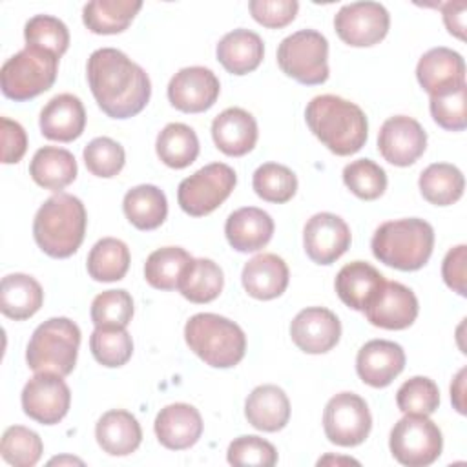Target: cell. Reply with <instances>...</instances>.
Returning <instances> with one entry per match:
<instances>
[{
  "instance_id": "6da1fadb",
  "label": "cell",
  "mask_w": 467,
  "mask_h": 467,
  "mask_svg": "<svg viewBox=\"0 0 467 467\" xmlns=\"http://www.w3.org/2000/svg\"><path fill=\"white\" fill-rule=\"evenodd\" d=\"M86 71L89 89L108 117L130 119L146 108L151 95L150 77L120 49L93 51Z\"/></svg>"
},
{
  "instance_id": "7a4b0ae2",
  "label": "cell",
  "mask_w": 467,
  "mask_h": 467,
  "mask_svg": "<svg viewBox=\"0 0 467 467\" xmlns=\"http://www.w3.org/2000/svg\"><path fill=\"white\" fill-rule=\"evenodd\" d=\"M310 131L336 155L347 157L359 151L368 137L363 109L337 95H317L305 109Z\"/></svg>"
},
{
  "instance_id": "3957f363",
  "label": "cell",
  "mask_w": 467,
  "mask_h": 467,
  "mask_svg": "<svg viewBox=\"0 0 467 467\" xmlns=\"http://www.w3.org/2000/svg\"><path fill=\"white\" fill-rule=\"evenodd\" d=\"M86 223L88 215L82 201L58 192L38 208L33 221V237L44 254L66 259L80 248Z\"/></svg>"
},
{
  "instance_id": "277c9868",
  "label": "cell",
  "mask_w": 467,
  "mask_h": 467,
  "mask_svg": "<svg viewBox=\"0 0 467 467\" xmlns=\"http://www.w3.org/2000/svg\"><path fill=\"white\" fill-rule=\"evenodd\" d=\"M374 257L396 270H420L431 259L434 248L432 226L418 217L396 219L379 224L372 235Z\"/></svg>"
},
{
  "instance_id": "5b68a950",
  "label": "cell",
  "mask_w": 467,
  "mask_h": 467,
  "mask_svg": "<svg viewBox=\"0 0 467 467\" xmlns=\"http://www.w3.org/2000/svg\"><path fill=\"white\" fill-rule=\"evenodd\" d=\"M186 345L206 365L215 368L235 367L246 352V336L243 328L232 319L202 312L186 321Z\"/></svg>"
},
{
  "instance_id": "8992f818",
  "label": "cell",
  "mask_w": 467,
  "mask_h": 467,
  "mask_svg": "<svg viewBox=\"0 0 467 467\" xmlns=\"http://www.w3.org/2000/svg\"><path fill=\"white\" fill-rule=\"evenodd\" d=\"M80 347V328L67 317H51L38 325L27 343L26 361L35 372H73Z\"/></svg>"
},
{
  "instance_id": "52a82bcc",
  "label": "cell",
  "mask_w": 467,
  "mask_h": 467,
  "mask_svg": "<svg viewBox=\"0 0 467 467\" xmlns=\"http://www.w3.org/2000/svg\"><path fill=\"white\" fill-rule=\"evenodd\" d=\"M58 71V57L53 53L26 46L7 58L0 69L2 93L16 102H24L47 91Z\"/></svg>"
},
{
  "instance_id": "ba28073f",
  "label": "cell",
  "mask_w": 467,
  "mask_h": 467,
  "mask_svg": "<svg viewBox=\"0 0 467 467\" xmlns=\"http://www.w3.org/2000/svg\"><path fill=\"white\" fill-rule=\"evenodd\" d=\"M277 64L285 75L299 84H323L328 78V42L316 29L296 31L281 40Z\"/></svg>"
},
{
  "instance_id": "9c48e42d",
  "label": "cell",
  "mask_w": 467,
  "mask_h": 467,
  "mask_svg": "<svg viewBox=\"0 0 467 467\" xmlns=\"http://www.w3.org/2000/svg\"><path fill=\"white\" fill-rule=\"evenodd\" d=\"M389 447L392 456L407 467L434 463L443 449L440 427L423 414H405L390 431Z\"/></svg>"
},
{
  "instance_id": "30bf717a",
  "label": "cell",
  "mask_w": 467,
  "mask_h": 467,
  "mask_svg": "<svg viewBox=\"0 0 467 467\" xmlns=\"http://www.w3.org/2000/svg\"><path fill=\"white\" fill-rule=\"evenodd\" d=\"M237 175L224 162H212L181 181L177 201L182 212L202 217L217 210L234 192Z\"/></svg>"
},
{
  "instance_id": "8fae6325",
  "label": "cell",
  "mask_w": 467,
  "mask_h": 467,
  "mask_svg": "<svg viewBox=\"0 0 467 467\" xmlns=\"http://www.w3.org/2000/svg\"><path fill=\"white\" fill-rule=\"evenodd\" d=\"M323 429L328 441L341 447L363 443L372 429V416L367 401L354 392L332 396L323 412Z\"/></svg>"
},
{
  "instance_id": "7c38bea8",
  "label": "cell",
  "mask_w": 467,
  "mask_h": 467,
  "mask_svg": "<svg viewBox=\"0 0 467 467\" xmlns=\"http://www.w3.org/2000/svg\"><path fill=\"white\" fill-rule=\"evenodd\" d=\"M390 26L389 11L378 2H352L334 16L337 36L352 47H368L381 42Z\"/></svg>"
},
{
  "instance_id": "4fadbf2b",
  "label": "cell",
  "mask_w": 467,
  "mask_h": 467,
  "mask_svg": "<svg viewBox=\"0 0 467 467\" xmlns=\"http://www.w3.org/2000/svg\"><path fill=\"white\" fill-rule=\"evenodd\" d=\"M55 372H36L22 389L24 412L42 423L55 425L69 410L71 392L67 383Z\"/></svg>"
},
{
  "instance_id": "5bb4252c",
  "label": "cell",
  "mask_w": 467,
  "mask_h": 467,
  "mask_svg": "<svg viewBox=\"0 0 467 467\" xmlns=\"http://www.w3.org/2000/svg\"><path fill=\"white\" fill-rule=\"evenodd\" d=\"M427 148V133L421 124L407 115L387 119L378 133V150L381 157L394 166L414 164Z\"/></svg>"
},
{
  "instance_id": "9a60e30c",
  "label": "cell",
  "mask_w": 467,
  "mask_h": 467,
  "mask_svg": "<svg viewBox=\"0 0 467 467\" xmlns=\"http://www.w3.org/2000/svg\"><path fill=\"white\" fill-rule=\"evenodd\" d=\"M350 228L336 213L321 212L312 215L303 228L306 255L317 265H332L350 248Z\"/></svg>"
},
{
  "instance_id": "2e32d148",
  "label": "cell",
  "mask_w": 467,
  "mask_h": 467,
  "mask_svg": "<svg viewBox=\"0 0 467 467\" xmlns=\"http://www.w3.org/2000/svg\"><path fill=\"white\" fill-rule=\"evenodd\" d=\"M221 91L215 73L202 66L179 69L168 84L170 104L184 113H202L210 109Z\"/></svg>"
},
{
  "instance_id": "e0dca14e",
  "label": "cell",
  "mask_w": 467,
  "mask_h": 467,
  "mask_svg": "<svg viewBox=\"0 0 467 467\" xmlns=\"http://www.w3.org/2000/svg\"><path fill=\"white\" fill-rule=\"evenodd\" d=\"M418 308V299L409 286L398 281H385L363 312L374 327L403 330L416 321Z\"/></svg>"
},
{
  "instance_id": "ac0fdd59",
  "label": "cell",
  "mask_w": 467,
  "mask_h": 467,
  "mask_svg": "<svg viewBox=\"0 0 467 467\" xmlns=\"http://www.w3.org/2000/svg\"><path fill=\"white\" fill-rule=\"evenodd\" d=\"M290 336L299 350L306 354H325L337 345L341 323L332 310L308 306L292 319Z\"/></svg>"
},
{
  "instance_id": "d6986e66",
  "label": "cell",
  "mask_w": 467,
  "mask_h": 467,
  "mask_svg": "<svg viewBox=\"0 0 467 467\" xmlns=\"http://www.w3.org/2000/svg\"><path fill=\"white\" fill-rule=\"evenodd\" d=\"M405 368V352L401 345L387 339L365 343L356 356V370L363 383L383 389L394 381Z\"/></svg>"
},
{
  "instance_id": "ffe728a7",
  "label": "cell",
  "mask_w": 467,
  "mask_h": 467,
  "mask_svg": "<svg viewBox=\"0 0 467 467\" xmlns=\"http://www.w3.org/2000/svg\"><path fill=\"white\" fill-rule=\"evenodd\" d=\"M153 429L161 445L170 451H184L199 441L202 418L190 403H171L161 409Z\"/></svg>"
},
{
  "instance_id": "44dd1931",
  "label": "cell",
  "mask_w": 467,
  "mask_h": 467,
  "mask_svg": "<svg viewBox=\"0 0 467 467\" xmlns=\"http://www.w3.org/2000/svg\"><path fill=\"white\" fill-rule=\"evenodd\" d=\"M416 77L429 95H438L465 84V62L460 53L449 47H432L421 55Z\"/></svg>"
},
{
  "instance_id": "7402d4cb",
  "label": "cell",
  "mask_w": 467,
  "mask_h": 467,
  "mask_svg": "<svg viewBox=\"0 0 467 467\" xmlns=\"http://www.w3.org/2000/svg\"><path fill=\"white\" fill-rule=\"evenodd\" d=\"M86 109L71 93L55 95L40 111V131L49 140L71 142L84 133Z\"/></svg>"
},
{
  "instance_id": "603a6c76",
  "label": "cell",
  "mask_w": 467,
  "mask_h": 467,
  "mask_svg": "<svg viewBox=\"0 0 467 467\" xmlns=\"http://www.w3.org/2000/svg\"><path fill=\"white\" fill-rule=\"evenodd\" d=\"M230 246L248 254L265 248L274 235V219L261 208L244 206L232 212L224 224Z\"/></svg>"
},
{
  "instance_id": "cb8c5ba5",
  "label": "cell",
  "mask_w": 467,
  "mask_h": 467,
  "mask_svg": "<svg viewBox=\"0 0 467 467\" xmlns=\"http://www.w3.org/2000/svg\"><path fill=\"white\" fill-rule=\"evenodd\" d=\"M212 137L224 155L243 157L257 142V122L246 109L228 108L213 119Z\"/></svg>"
},
{
  "instance_id": "d4e9b609",
  "label": "cell",
  "mask_w": 467,
  "mask_h": 467,
  "mask_svg": "<svg viewBox=\"0 0 467 467\" xmlns=\"http://www.w3.org/2000/svg\"><path fill=\"white\" fill-rule=\"evenodd\" d=\"M241 281L248 296L261 301L275 299L288 286V266L275 254H259L243 266Z\"/></svg>"
},
{
  "instance_id": "484cf974",
  "label": "cell",
  "mask_w": 467,
  "mask_h": 467,
  "mask_svg": "<svg viewBox=\"0 0 467 467\" xmlns=\"http://www.w3.org/2000/svg\"><path fill=\"white\" fill-rule=\"evenodd\" d=\"M244 416L254 429L277 432L290 420L288 396L277 385H259L246 398Z\"/></svg>"
},
{
  "instance_id": "4316f807",
  "label": "cell",
  "mask_w": 467,
  "mask_h": 467,
  "mask_svg": "<svg viewBox=\"0 0 467 467\" xmlns=\"http://www.w3.org/2000/svg\"><path fill=\"white\" fill-rule=\"evenodd\" d=\"M95 438L104 452L111 456H128L139 449L142 441V431L131 412L113 409L99 418Z\"/></svg>"
},
{
  "instance_id": "83f0119b",
  "label": "cell",
  "mask_w": 467,
  "mask_h": 467,
  "mask_svg": "<svg viewBox=\"0 0 467 467\" xmlns=\"http://www.w3.org/2000/svg\"><path fill=\"white\" fill-rule=\"evenodd\" d=\"M385 277L365 261L345 265L336 275V292L352 310H365L383 286Z\"/></svg>"
},
{
  "instance_id": "f1b7e54d",
  "label": "cell",
  "mask_w": 467,
  "mask_h": 467,
  "mask_svg": "<svg viewBox=\"0 0 467 467\" xmlns=\"http://www.w3.org/2000/svg\"><path fill=\"white\" fill-rule=\"evenodd\" d=\"M217 60L232 75H246L259 67L265 57L261 36L250 29H234L217 44Z\"/></svg>"
},
{
  "instance_id": "f546056e",
  "label": "cell",
  "mask_w": 467,
  "mask_h": 467,
  "mask_svg": "<svg viewBox=\"0 0 467 467\" xmlns=\"http://www.w3.org/2000/svg\"><path fill=\"white\" fill-rule=\"evenodd\" d=\"M44 303L40 283L27 274H9L0 285V310L5 317L24 321L35 316Z\"/></svg>"
},
{
  "instance_id": "4dcf8cb0",
  "label": "cell",
  "mask_w": 467,
  "mask_h": 467,
  "mask_svg": "<svg viewBox=\"0 0 467 467\" xmlns=\"http://www.w3.org/2000/svg\"><path fill=\"white\" fill-rule=\"evenodd\" d=\"M29 175L38 186L58 192L77 179V161L64 148L44 146L33 155Z\"/></svg>"
},
{
  "instance_id": "1f68e13d",
  "label": "cell",
  "mask_w": 467,
  "mask_h": 467,
  "mask_svg": "<svg viewBox=\"0 0 467 467\" xmlns=\"http://www.w3.org/2000/svg\"><path fill=\"white\" fill-rule=\"evenodd\" d=\"M140 7V0H93L82 9V22L95 35H117L128 29Z\"/></svg>"
},
{
  "instance_id": "d6a6232c",
  "label": "cell",
  "mask_w": 467,
  "mask_h": 467,
  "mask_svg": "<svg viewBox=\"0 0 467 467\" xmlns=\"http://www.w3.org/2000/svg\"><path fill=\"white\" fill-rule=\"evenodd\" d=\"M122 210L135 228L155 230L168 215V201L161 188L153 184H139L126 192Z\"/></svg>"
},
{
  "instance_id": "836d02e7",
  "label": "cell",
  "mask_w": 467,
  "mask_h": 467,
  "mask_svg": "<svg viewBox=\"0 0 467 467\" xmlns=\"http://www.w3.org/2000/svg\"><path fill=\"white\" fill-rule=\"evenodd\" d=\"M223 285H224V277L217 263L204 257H199V259L192 257V261L186 265L179 279L177 290L190 303L202 305L219 297Z\"/></svg>"
},
{
  "instance_id": "e575fe53",
  "label": "cell",
  "mask_w": 467,
  "mask_h": 467,
  "mask_svg": "<svg viewBox=\"0 0 467 467\" xmlns=\"http://www.w3.org/2000/svg\"><path fill=\"white\" fill-rule=\"evenodd\" d=\"M418 186L423 199L431 204L449 206L463 195L465 179L454 164L434 162L421 171Z\"/></svg>"
},
{
  "instance_id": "d590c367",
  "label": "cell",
  "mask_w": 467,
  "mask_h": 467,
  "mask_svg": "<svg viewBox=\"0 0 467 467\" xmlns=\"http://www.w3.org/2000/svg\"><path fill=\"white\" fill-rule=\"evenodd\" d=\"M155 150L159 159L175 170L190 166L199 155V139L195 131L182 122H170L157 135Z\"/></svg>"
},
{
  "instance_id": "8d00e7d4",
  "label": "cell",
  "mask_w": 467,
  "mask_h": 467,
  "mask_svg": "<svg viewBox=\"0 0 467 467\" xmlns=\"http://www.w3.org/2000/svg\"><path fill=\"white\" fill-rule=\"evenodd\" d=\"M88 274L95 281L111 283L126 275L130 268V248L124 241L104 237L93 244L88 254Z\"/></svg>"
},
{
  "instance_id": "74e56055",
  "label": "cell",
  "mask_w": 467,
  "mask_h": 467,
  "mask_svg": "<svg viewBox=\"0 0 467 467\" xmlns=\"http://www.w3.org/2000/svg\"><path fill=\"white\" fill-rule=\"evenodd\" d=\"M190 261L192 255L181 246L159 248L148 255L144 277L157 290H175Z\"/></svg>"
},
{
  "instance_id": "f35d334b",
  "label": "cell",
  "mask_w": 467,
  "mask_h": 467,
  "mask_svg": "<svg viewBox=\"0 0 467 467\" xmlns=\"http://www.w3.org/2000/svg\"><path fill=\"white\" fill-rule=\"evenodd\" d=\"M254 192L266 202H288L297 192L296 173L277 162L261 164L252 177Z\"/></svg>"
},
{
  "instance_id": "ab89813d",
  "label": "cell",
  "mask_w": 467,
  "mask_h": 467,
  "mask_svg": "<svg viewBox=\"0 0 467 467\" xmlns=\"http://www.w3.org/2000/svg\"><path fill=\"white\" fill-rule=\"evenodd\" d=\"M0 452L9 465L33 467L38 463L44 445L35 431L22 425H11L2 434Z\"/></svg>"
},
{
  "instance_id": "60d3db41",
  "label": "cell",
  "mask_w": 467,
  "mask_h": 467,
  "mask_svg": "<svg viewBox=\"0 0 467 467\" xmlns=\"http://www.w3.org/2000/svg\"><path fill=\"white\" fill-rule=\"evenodd\" d=\"M26 46L40 47L55 57H62L69 47V31L66 24L51 15H35L24 27Z\"/></svg>"
},
{
  "instance_id": "b9f144b4",
  "label": "cell",
  "mask_w": 467,
  "mask_h": 467,
  "mask_svg": "<svg viewBox=\"0 0 467 467\" xmlns=\"http://www.w3.org/2000/svg\"><path fill=\"white\" fill-rule=\"evenodd\" d=\"M93 358L102 367H122L133 354V341L126 328H95L89 337Z\"/></svg>"
},
{
  "instance_id": "7bdbcfd3",
  "label": "cell",
  "mask_w": 467,
  "mask_h": 467,
  "mask_svg": "<svg viewBox=\"0 0 467 467\" xmlns=\"http://www.w3.org/2000/svg\"><path fill=\"white\" fill-rule=\"evenodd\" d=\"M345 186L363 201H374L387 190L385 170L370 159H358L343 170Z\"/></svg>"
},
{
  "instance_id": "ee69618b",
  "label": "cell",
  "mask_w": 467,
  "mask_h": 467,
  "mask_svg": "<svg viewBox=\"0 0 467 467\" xmlns=\"http://www.w3.org/2000/svg\"><path fill=\"white\" fill-rule=\"evenodd\" d=\"M133 317V299L126 290H106L91 303L95 328H126Z\"/></svg>"
},
{
  "instance_id": "f6af8a7d",
  "label": "cell",
  "mask_w": 467,
  "mask_h": 467,
  "mask_svg": "<svg viewBox=\"0 0 467 467\" xmlns=\"http://www.w3.org/2000/svg\"><path fill=\"white\" fill-rule=\"evenodd\" d=\"M398 409L403 414H432L440 405L438 385L425 376L407 379L396 392Z\"/></svg>"
},
{
  "instance_id": "bcb514c9",
  "label": "cell",
  "mask_w": 467,
  "mask_h": 467,
  "mask_svg": "<svg viewBox=\"0 0 467 467\" xmlns=\"http://www.w3.org/2000/svg\"><path fill=\"white\" fill-rule=\"evenodd\" d=\"M84 162L93 175L109 179L120 173L124 168L126 153L117 140L109 137H97L86 144Z\"/></svg>"
},
{
  "instance_id": "7dc6e473",
  "label": "cell",
  "mask_w": 467,
  "mask_h": 467,
  "mask_svg": "<svg viewBox=\"0 0 467 467\" xmlns=\"http://www.w3.org/2000/svg\"><path fill=\"white\" fill-rule=\"evenodd\" d=\"M465 84L431 95L429 108L434 122L449 131H462L467 126V108H465Z\"/></svg>"
},
{
  "instance_id": "c3c4849f",
  "label": "cell",
  "mask_w": 467,
  "mask_h": 467,
  "mask_svg": "<svg viewBox=\"0 0 467 467\" xmlns=\"http://www.w3.org/2000/svg\"><path fill=\"white\" fill-rule=\"evenodd\" d=\"M228 463L239 467H272L277 463V451L275 447L259 438V436H239L235 438L226 451Z\"/></svg>"
},
{
  "instance_id": "681fc988",
  "label": "cell",
  "mask_w": 467,
  "mask_h": 467,
  "mask_svg": "<svg viewBox=\"0 0 467 467\" xmlns=\"http://www.w3.org/2000/svg\"><path fill=\"white\" fill-rule=\"evenodd\" d=\"M248 9L257 24L279 29L296 18L299 4L296 0H252Z\"/></svg>"
},
{
  "instance_id": "f907efd6",
  "label": "cell",
  "mask_w": 467,
  "mask_h": 467,
  "mask_svg": "<svg viewBox=\"0 0 467 467\" xmlns=\"http://www.w3.org/2000/svg\"><path fill=\"white\" fill-rule=\"evenodd\" d=\"M2 122V162L4 164H16L26 150H27V135L26 130L7 117L0 119Z\"/></svg>"
},
{
  "instance_id": "816d5d0a",
  "label": "cell",
  "mask_w": 467,
  "mask_h": 467,
  "mask_svg": "<svg viewBox=\"0 0 467 467\" xmlns=\"http://www.w3.org/2000/svg\"><path fill=\"white\" fill-rule=\"evenodd\" d=\"M467 261V246L458 244L451 248L443 259L441 265V275L449 288H452L456 294L465 296V263Z\"/></svg>"
},
{
  "instance_id": "f5cc1de1",
  "label": "cell",
  "mask_w": 467,
  "mask_h": 467,
  "mask_svg": "<svg viewBox=\"0 0 467 467\" xmlns=\"http://www.w3.org/2000/svg\"><path fill=\"white\" fill-rule=\"evenodd\" d=\"M465 9H467V4L463 0L447 2L441 5L445 27L449 29L451 35H454L460 40L465 38Z\"/></svg>"
},
{
  "instance_id": "db71d44e",
  "label": "cell",
  "mask_w": 467,
  "mask_h": 467,
  "mask_svg": "<svg viewBox=\"0 0 467 467\" xmlns=\"http://www.w3.org/2000/svg\"><path fill=\"white\" fill-rule=\"evenodd\" d=\"M465 374H467V368H462L454 381L451 383V400L454 403V409L460 412V414H465Z\"/></svg>"
}]
</instances>
